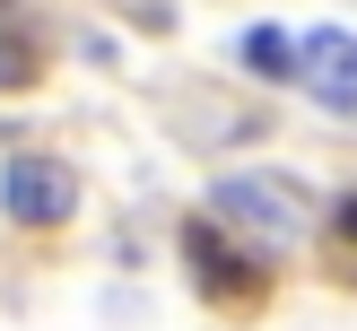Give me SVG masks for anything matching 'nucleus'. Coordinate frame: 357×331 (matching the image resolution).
I'll return each instance as SVG.
<instances>
[{
	"instance_id": "f257e3e1",
	"label": "nucleus",
	"mask_w": 357,
	"mask_h": 331,
	"mask_svg": "<svg viewBox=\"0 0 357 331\" xmlns=\"http://www.w3.org/2000/svg\"><path fill=\"white\" fill-rule=\"evenodd\" d=\"M0 209H9L17 226H61L70 209H79V174H70L61 157H9V166H0Z\"/></svg>"
},
{
	"instance_id": "f03ea898",
	"label": "nucleus",
	"mask_w": 357,
	"mask_h": 331,
	"mask_svg": "<svg viewBox=\"0 0 357 331\" xmlns=\"http://www.w3.org/2000/svg\"><path fill=\"white\" fill-rule=\"evenodd\" d=\"M183 261H192V279L209 288V305H253V296L271 288L261 253H236L227 226H192V236H183Z\"/></svg>"
},
{
	"instance_id": "7ed1b4c3",
	"label": "nucleus",
	"mask_w": 357,
	"mask_h": 331,
	"mask_svg": "<svg viewBox=\"0 0 357 331\" xmlns=\"http://www.w3.org/2000/svg\"><path fill=\"white\" fill-rule=\"evenodd\" d=\"M218 209L227 218H244V226H261V236H305V218H314V201L296 183H279V174H227L218 183Z\"/></svg>"
},
{
	"instance_id": "20e7f679",
	"label": "nucleus",
	"mask_w": 357,
	"mask_h": 331,
	"mask_svg": "<svg viewBox=\"0 0 357 331\" xmlns=\"http://www.w3.org/2000/svg\"><path fill=\"white\" fill-rule=\"evenodd\" d=\"M296 70L314 79V96H323L331 114H357V35L349 26H314L305 44H296Z\"/></svg>"
},
{
	"instance_id": "39448f33",
	"label": "nucleus",
	"mask_w": 357,
	"mask_h": 331,
	"mask_svg": "<svg viewBox=\"0 0 357 331\" xmlns=\"http://www.w3.org/2000/svg\"><path fill=\"white\" fill-rule=\"evenodd\" d=\"M236 52H244V70H261V79H288V70H296L288 26H271V17H261V26H244V35H236Z\"/></svg>"
},
{
	"instance_id": "423d86ee",
	"label": "nucleus",
	"mask_w": 357,
	"mask_h": 331,
	"mask_svg": "<svg viewBox=\"0 0 357 331\" xmlns=\"http://www.w3.org/2000/svg\"><path fill=\"white\" fill-rule=\"evenodd\" d=\"M26 79H35V44L17 26H0V87H26Z\"/></svg>"
}]
</instances>
